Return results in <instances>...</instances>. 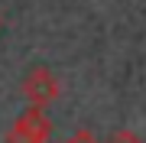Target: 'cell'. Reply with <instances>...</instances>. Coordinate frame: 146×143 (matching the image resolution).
<instances>
[{
	"label": "cell",
	"instance_id": "cell-2",
	"mask_svg": "<svg viewBox=\"0 0 146 143\" xmlns=\"http://www.w3.org/2000/svg\"><path fill=\"white\" fill-rule=\"evenodd\" d=\"M20 91H23V98L29 101V107H39V111H42V107H49L58 94H62L58 78H55L49 69H42V65H36V69L26 72V78H23Z\"/></svg>",
	"mask_w": 146,
	"mask_h": 143
},
{
	"label": "cell",
	"instance_id": "cell-3",
	"mask_svg": "<svg viewBox=\"0 0 146 143\" xmlns=\"http://www.w3.org/2000/svg\"><path fill=\"white\" fill-rule=\"evenodd\" d=\"M104 143H143V140H140V133H133V130L123 127V130H114Z\"/></svg>",
	"mask_w": 146,
	"mask_h": 143
},
{
	"label": "cell",
	"instance_id": "cell-1",
	"mask_svg": "<svg viewBox=\"0 0 146 143\" xmlns=\"http://www.w3.org/2000/svg\"><path fill=\"white\" fill-rule=\"evenodd\" d=\"M49 137H52V120L46 117V111L29 107L10 124L3 143H49Z\"/></svg>",
	"mask_w": 146,
	"mask_h": 143
},
{
	"label": "cell",
	"instance_id": "cell-4",
	"mask_svg": "<svg viewBox=\"0 0 146 143\" xmlns=\"http://www.w3.org/2000/svg\"><path fill=\"white\" fill-rule=\"evenodd\" d=\"M65 143H101V140L94 137L91 130H84V127H81V130H75V133H72V137H68Z\"/></svg>",
	"mask_w": 146,
	"mask_h": 143
},
{
	"label": "cell",
	"instance_id": "cell-5",
	"mask_svg": "<svg viewBox=\"0 0 146 143\" xmlns=\"http://www.w3.org/2000/svg\"><path fill=\"white\" fill-rule=\"evenodd\" d=\"M0 26H3V16H0Z\"/></svg>",
	"mask_w": 146,
	"mask_h": 143
}]
</instances>
